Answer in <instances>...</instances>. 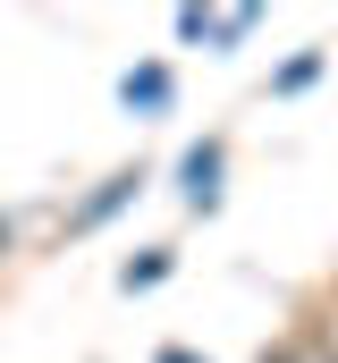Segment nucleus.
<instances>
[{
    "instance_id": "20e7f679",
    "label": "nucleus",
    "mask_w": 338,
    "mask_h": 363,
    "mask_svg": "<svg viewBox=\"0 0 338 363\" xmlns=\"http://www.w3.org/2000/svg\"><path fill=\"white\" fill-rule=\"evenodd\" d=\"M262 363H338V347L330 338H288L279 355H262Z\"/></svg>"
},
{
    "instance_id": "39448f33",
    "label": "nucleus",
    "mask_w": 338,
    "mask_h": 363,
    "mask_svg": "<svg viewBox=\"0 0 338 363\" xmlns=\"http://www.w3.org/2000/svg\"><path fill=\"white\" fill-rule=\"evenodd\" d=\"M127 194H136V169H127V178H110V186H102V194H93V203H84V228H93V220H102V211H119V203H127Z\"/></svg>"
},
{
    "instance_id": "7ed1b4c3",
    "label": "nucleus",
    "mask_w": 338,
    "mask_h": 363,
    "mask_svg": "<svg viewBox=\"0 0 338 363\" xmlns=\"http://www.w3.org/2000/svg\"><path fill=\"white\" fill-rule=\"evenodd\" d=\"M153 279H169V254H161V245H153V254H136V262L119 271V287L136 296V287H153Z\"/></svg>"
},
{
    "instance_id": "0eeeda50",
    "label": "nucleus",
    "mask_w": 338,
    "mask_h": 363,
    "mask_svg": "<svg viewBox=\"0 0 338 363\" xmlns=\"http://www.w3.org/2000/svg\"><path fill=\"white\" fill-rule=\"evenodd\" d=\"M153 363H203V355H186V347H161V355H153Z\"/></svg>"
},
{
    "instance_id": "f03ea898",
    "label": "nucleus",
    "mask_w": 338,
    "mask_h": 363,
    "mask_svg": "<svg viewBox=\"0 0 338 363\" xmlns=\"http://www.w3.org/2000/svg\"><path fill=\"white\" fill-rule=\"evenodd\" d=\"M119 93H127V110H169V68H136Z\"/></svg>"
},
{
    "instance_id": "f257e3e1",
    "label": "nucleus",
    "mask_w": 338,
    "mask_h": 363,
    "mask_svg": "<svg viewBox=\"0 0 338 363\" xmlns=\"http://www.w3.org/2000/svg\"><path fill=\"white\" fill-rule=\"evenodd\" d=\"M178 178H186V203H195V211H212V203H220V144H195Z\"/></svg>"
},
{
    "instance_id": "423d86ee",
    "label": "nucleus",
    "mask_w": 338,
    "mask_h": 363,
    "mask_svg": "<svg viewBox=\"0 0 338 363\" xmlns=\"http://www.w3.org/2000/svg\"><path fill=\"white\" fill-rule=\"evenodd\" d=\"M322 77V51H305V60H288V77H279V93H296V85H313Z\"/></svg>"
}]
</instances>
